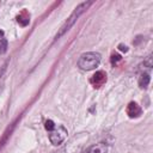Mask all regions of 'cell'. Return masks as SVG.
Returning <instances> with one entry per match:
<instances>
[{
	"label": "cell",
	"instance_id": "11",
	"mask_svg": "<svg viewBox=\"0 0 153 153\" xmlns=\"http://www.w3.org/2000/svg\"><path fill=\"white\" fill-rule=\"evenodd\" d=\"M121 59H122V57H121V55H118V54H112V55H111V63L114 65V63L118 62Z\"/></svg>",
	"mask_w": 153,
	"mask_h": 153
},
{
	"label": "cell",
	"instance_id": "8",
	"mask_svg": "<svg viewBox=\"0 0 153 153\" xmlns=\"http://www.w3.org/2000/svg\"><path fill=\"white\" fill-rule=\"evenodd\" d=\"M148 84H149V75L146 74V73L141 74L140 75V79H139V86L141 88H145V87L148 86Z\"/></svg>",
	"mask_w": 153,
	"mask_h": 153
},
{
	"label": "cell",
	"instance_id": "10",
	"mask_svg": "<svg viewBox=\"0 0 153 153\" xmlns=\"http://www.w3.org/2000/svg\"><path fill=\"white\" fill-rule=\"evenodd\" d=\"M44 127H45V129H47V130L53 131V130H54V128H55V124H54V122H53L51 120H47V121H45V123H44Z\"/></svg>",
	"mask_w": 153,
	"mask_h": 153
},
{
	"label": "cell",
	"instance_id": "2",
	"mask_svg": "<svg viewBox=\"0 0 153 153\" xmlns=\"http://www.w3.org/2000/svg\"><path fill=\"white\" fill-rule=\"evenodd\" d=\"M99 62H100V54L94 51H88L80 55L78 60V67L82 71H92L96 67H98Z\"/></svg>",
	"mask_w": 153,
	"mask_h": 153
},
{
	"label": "cell",
	"instance_id": "1",
	"mask_svg": "<svg viewBox=\"0 0 153 153\" xmlns=\"http://www.w3.org/2000/svg\"><path fill=\"white\" fill-rule=\"evenodd\" d=\"M91 1H85V2H81V4H79L75 8H74V11L72 12V14L67 18V20L61 25V27L59 29V31H57V33H56V36H55V39H59V38H61L74 24H75V22L79 19V17L91 6Z\"/></svg>",
	"mask_w": 153,
	"mask_h": 153
},
{
	"label": "cell",
	"instance_id": "3",
	"mask_svg": "<svg viewBox=\"0 0 153 153\" xmlns=\"http://www.w3.org/2000/svg\"><path fill=\"white\" fill-rule=\"evenodd\" d=\"M66 136H67V129L63 126H59L57 128L55 127L54 130L49 134V140L53 145L57 146L66 139Z\"/></svg>",
	"mask_w": 153,
	"mask_h": 153
},
{
	"label": "cell",
	"instance_id": "13",
	"mask_svg": "<svg viewBox=\"0 0 153 153\" xmlns=\"http://www.w3.org/2000/svg\"><path fill=\"white\" fill-rule=\"evenodd\" d=\"M118 49H120L121 51H124V53H127V51H128V47H127V45H124V44H120V45H118Z\"/></svg>",
	"mask_w": 153,
	"mask_h": 153
},
{
	"label": "cell",
	"instance_id": "7",
	"mask_svg": "<svg viewBox=\"0 0 153 153\" xmlns=\"http://www.w3.org/2000/svg\"><path fill=\"white\" fill-rule=\"evenodd\" d=\"M17 22H18L22 26H26V25L29 24V22H30V17H29L27 12H26V11H23V12L17 17Z\"/></svg>",
	"mask_w": 153,
	"mask_h": 153
},
{
	"label": "cell",
	"instance_id": "9",
	"mask_svg": "<svg viewBox=\"0 0 153 153\" xmlns=\"http://www.w3.org/2000/svg\"><path fill=\"white\" fill-rule=\"evenodd\" d=\"M7 50V41L5 38H0V54L6 53Z\"/></svg>",
	"mask_w": 153,
	"mask_h": 153
},
{
	"label": "cell",
	"instance_id": "5",
	"mask_svg": "<svg viewBox=\"0 0 153 153\" xmlns=\"http://www.w3.org/2000/svg\"><path fill=\"white\" fill-rule=\"evenodd\" d=\"M142 112V109L135 103V102H131L128 104L127 106V115L130 117V118H134V117H139Z\"/></svg>",
	"mask_w": 153,
	"mask_h": 153
},
{
	"label": "cell",
	"instance_id": "12",
	"mask_svg": "<svg viewBox=\"0 0 153 153\" xmlns=\"http://www.w3.org/2000/svg\"><path fill=\"white\" fill-rule=\"evenodd\" d=\"M143 63H145V66H147L148 68H151V67H152V56L149 55V56L145 60V62H143Z\"/></svg>",
	"mask_w": 153,
	"mask_h": 153
},
{
	"label": "cell",
	"instance_id": "14",
	"mask_svg": "<svg viewBox=\"0 0 153 153\" xmlns=\"http://www.w3.org/2000/svg\"><path fill=\"white\" fill-rule=\"evenodd\" d=\"M4 36V31L2 30H0V37H2Z\"/></svg>",
	"mask_w": 153,
	"mask_h": 153
},
{
	"label": "cell",
	"instance_id": "6",
	"mask_svg": "<svg viewBox=\"0 0 153 153\" xmlns=\"http://www.w3.org/2000/svg\"><path fill=\"white\" fill-rule=\"evenodd\" d=\"M106 152H108V146L103 142H99L91 146L88 149H86L85 153H106Z\"/></svg>",
	"mask_w": 153,
	"mask_h": 153
},
{
	"label": "cell",
	"instance_id": "4",
	"mask_svg": "<svg viewBox=\"0 0 153 153\" xmlns=\"http://www.w3.org/2000/svg\"><path fill=\"white\" fill-rule=\"evenodd\" d=\"M90 81H91V84H92L94 87H100V86L106 81V74H105V72H103V71L96 72V73L92 75V78L90 79Z\"/></svg>",
	"mask_w": 153,
	"mask_h": 153
}]
</instances>
